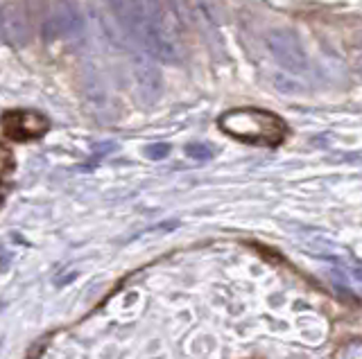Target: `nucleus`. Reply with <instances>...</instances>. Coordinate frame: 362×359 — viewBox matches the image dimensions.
Returning a JSON list of instances; mask_svg holds the SVG:
<instances>
[{"label":"nucleus","mask_w":362,"mask_h":359,"mask_svg":"<svg viewBox=\"0 0 362 359\" xmlns=\"http://www.w3.org/2000/svg\"><path fill=\"white\" fill-rule=\"evenodd\" d=\"M220 129L249 145L274 147L283 142L288 127L279 116L263 109H234L220 118Z\"/></svg>","instance_id":"f257e3e1"},{"label":"nucleus","mask_w":362,"mask_h":359,"mask_svg":"<svg viewBox=\"0 0 362 359\" xmlns=\"http://www.w3.org/2000/svg\"><path fill=\"white\" fill-rule=\"evenodd\" d=\"M3 127L12 138L16 140H27V138H39L48 129V120L41 114L34 111H14L3 118Z\"/></svg>","instance_id":"f03ea898"},{"label":"nucleus","mask_w":362,"mask_h":359,"mask_svg":"<svg viewBox=\"0 0 362 359\" xmlns=\"http://www.w3.org/2000/svg\"><path fill=\"white\" fill-rule=\"evenodd\" d=\"M168 151H170L168 145H152V147H147V156L149 158H163Z\"/></svg>","instance_id":"7ed1b4c3"},{"label":"nucleus","mask_w":362,"mask_h":359,"mask_svg":"<svg viewBox=\"0 0 362 359\" xmlns=\"http://www.w3.org/2000/svg\"><path fill=\"white\" fill-rule=\"evenodd\" d=\"M188 154H190V156H195V158H206V156H210V151L204 149L202 145H190L188 147Z\"/></svg>","instance_id":"20e7f679"},{"label":"nucleus","mask_w":362,"mask_h":359,"mask_svg":"<svg viewBox=\"0 0 362 359\" xmlns=\"http://www.w3.org/2000/svg\"><path fill=\"white\" fill-rule=\"evenodd\" d=\"M7 163H9V156H7V151L0 147V174L5 172V168H7Z\"/></svg>","instance_id":"39448f33"}]
</instances>
